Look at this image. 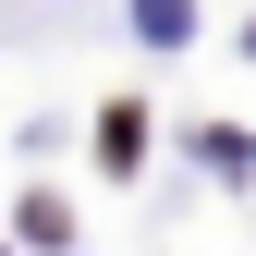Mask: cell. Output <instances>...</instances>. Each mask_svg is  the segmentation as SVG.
Wrapping results in <instances>:
<instances>
[{
    "label": "cell",
    "mask_w": 256,
    "mask_h": 256,
    "mask_svg": "<svg viewBox=\"0 0 256 256\" xmlns=\"http://www.w3.org/2000/svg\"><path fill=\"white\" fill-rule=\"evenodd\" d=\"M98 158H110V171H134V158H146V110H110V122H98Z\"/></svg>",
    "instance_id": "obj_1"
}]
</instances>
